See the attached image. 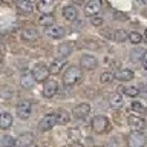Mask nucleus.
<instances>
[{"mask_svg":"<svg viewBox=\"0 0 147 147\" xmlns=\"http://www.w3.org/2000/svg\"><path fill=\"white\" fill-rule=\"evenodd\" d=\"M81 77H83L81 69L77 67V66H71V67H67L66 72L63 74V84L67 86V87H72L81 80Z\"/></svg>","mask_w":147,"mask_h":147,"instance_id":"1","label":"nucleus"},{"mask_svg":"<svg viewBox=\"0 0 147 147\" xmlns=\"http://www.w3.org/2000/svg\"><path fill=\"white\" fill-rule=\"evenodd\" d=\"M127 147H144L147 144V133L142 130H132L127 135Z\"/></svg>","mask_w":147,"mask_h":147,"instance_id":"2","label":"nucleus"},{"mask_svg":"<svg viewBox=\"0 0 147 147\" xmlns=\"http://www.w3.org/2000/svg\"><path fill=\"white\" fill-rule=\"evenodd\" d=\"M90 126H92V130L95 133H104L109 130V118L104 117V115H95L90 121Z\"/></svg>","mask_w":147,"mask_h":147,"instance_id":"3","label":"nucleus"},{"mask_svg":"<svg viewBox=\"0 0 147 147\" xmlns=\"http://www.w3.org/2000/svg\"><path fill=\"white\" fill-rule=\"evenodd\" d=\"M49 74H51L49 67L46 66V64H43V63L35 64L34 69H32V75H34V78H35V81H37V83H41V81L45 83L46 80H48Z\"/></svg>","mask_w":147,"mask_h":147,"instance_id":"4","label":"nucleus"},{"mask_svg":"<svg viewBox=\"0 0 147 147\" xmlns=\"http://www.w3.org/2000/svg\"><path fill=\"white\" fill-rule=\"evenodd\" d=\"M16 112H17V117L20 118V119H28V118L31 117V112H32L31 101H28V100H22L20 103L17 104Z\"/></svg>","mask_w":147,"mask_h":147,"instance_id":"5","label":"nucleus"},{"mask_svg":"<svg viewBox=\"0 0 147 147\" xmlns=\"http://www.w3.org/2000/svg\"><path fill=\"white\" fill-rule=\"evenodd\" d=\"M80 66H81V69H84V71H94V69L98 66V58H96L95 55L84 54V55H81V58H80Z\"/></svg>","mask_w":147,"mask_h":147,"instance_id":"6","label":"nucleus"},{"mask_svg":"<svg viewBox=\"0 0 147 147\" xmlns=\"http://www.w3.org/2000/svg\"><path fill=\"white\" fill-rule=\"evenodd\" d=\"M55 124H57V117H55V113H49V115H45V117L40 119L38 129L41 132H49Z\"/></svg>","mask_w":147,"mask_h":147,"instance_id":"7","label":"nucleus"},{"mask_svg":"<svg viewBox=\"0 0 147 147\" xmlns=\"http://www.w3.org/2000/svg\"><path fill=\"white\" fill-rule=\"evenodd\" d=\"M127 124L132 130H144L146 129V119L140 115H130L127 118Z\"/></svg>","mask_w":147,"mask_h":147,"instance_id":"8","label":"nucleus"},{"mask_svg":"<svg viewBox=\"0 0 147 147\" xmlns=\"http://www.w3.org/2000/svg\"><path fill=\"white\" fill-rule=\"evenodd\" d=\"M101 8H103L101 0H90V2L86 5V8H84V14H86V16H89V17L98 16V12L101 11Z\"/></svg>","mask_w":147,"mask_h":147,"instance_id":"9","label":"nucleus"},{"mask_svg":"<svg viewBox=\"0 0 147 147\" xmlns=\"http://www.w3.org/2000/svg\"><path fill=\"white\" fill-rule=\"evenodd\" d=\"M58 92V83L55 80H46L43 86V95L46 98H52Z\"/></svg>","mask_w":147,"mask_h":147,"instance_id":"10","label":"nucleus"},{"mask_svg":"<svg viewBox=\"0 0 147 147\" xmlns=\"http://www.w3.org/2000/svg\"><path fill=\"white\" fill-rule=\"evenodd\" d=\"M57 5H58V0H40L38 5H37V9L41 14H51Z\"/></svg>","mask_w":147,"mask_h":147,"instance_id":"11","label":"nucleus"},{"mask_svg":"<svg viewBox=\"0 0 147 147\" xmlns=\"http://www.w3.org/2000/svg\"><path fill=\"white\" fill-rule=\"evenodd\" d=\"M16 8L23 16H29V14L34 12V5L29 0H16Z\"/></svg>","mask_w":147,"mask_h":147,"instance_id":"12","label":"nucleus"},{"mask_svg":"<svg viewBox=\"0 0 147 147\" xmlns=\"http://www.w3.org/2000/svg\"><path fill=\"white\" fill-rule=\"evenodd\" d=\"M90 113V104L89 103H81L74 107V117L75 118H80V119H84L89 117Z\"/></svg>","mask_w":147,"mask_h":147,"instance_id":"13","label":"nucleus"},{"mask_svg":"<svg viewBox=\"0 0 147 147\" xmlns=\"http://www.w3.org/2000/svg\"><path fill=\"white\" fill-rule=\"evenodd\" d=\"M34 140H35L34 133H31V132L22 133V135L16 140V147H28V146L34 144Z\"/></svg>","mask_w":147,"mask_h":147,"instance_id":"14","label":"nucleus"},{"mask_svg":"<svg viewBox=\"0 0 147 147\" xmlns=\"http://www.w3.org/2000/svg\"><path fill=\"white\" fill-rule=\"evenodd\" d=\"M46 35H49L51 38H61V37L66 35V31L60 25H52V26L46 28Z\"/></svg>","mask_w":147,"mask_h":147,"instance_id":"15","label":"nucleus"},{"mask_svg":"<svg viewBox=\"0 0 147 147\" xmlns=\"http://www.w3.org/2000/svg\"><path fill=\"white\" fill-rule=\"evenodd\" d=\"M74 51V45L69 43V41H66V43H61L57 48V57L58 58H66L67 55H71Z\"/></svg>","mask_w":147,"mask_h":147,"instance_id":"16","label":"nucleus"},{"mask_svg":"<svg viewBox=\"0 0 147 147\" xmlns=\"http://www.w3.org/2000/svg\"><path fill=\"white\" fill-rule=\"evenodd\" d=\"M22 38L25 41H34L38 38V31L35 28H25L22 31Z\"/></svg>","mask_w":147,"mask_h":147,"instance_id":"17","label":"nucleus"},{"mask_svg":"<svg viewBox=\"0 0 147 147\" xmlns=\"http://www.w3.org/2000/svg\"><path fill=\"white\" fill-rule=\"evenodd\" d=\"M63 17L66 18V20H69V22L77 20V17H78V11H77V8L74 6V5L64 6V8H63Z\"/></svg>","mask_w":147,"mask_h":147,"instance_id":"18","label":"nucleus"},{"mask_svg":"<svg viewBox=\"0 0 147 147\" xmlns=\"http://www.w3.org/2000/svg\"><path fill=\"white\" fill-rule=\"evenodd\" d=\"M64 66H66V60L64 58H57V60H54V61L49 64V71H51V74L57 75V74L61 72V69Z\"/></svg>","mask_w":147,"mask_h":147,"instance_id":"19","label":"nucleus"},{"mask_svg":"<svg viewBox=\"0 0 147 147\" xmlns=\"http://www.w3.org/2000/svg\"><path fill=\"white\" fill-rule=\"evenodd\" d=\"M133 77H135V74L130 69H119L115 74V78H118L119 81H130V80H133Z\"/></svg>","mask_w":147,"mask_h":147,"instance_id":"20","label":"nucleus"},{"mask_svg":"<svg viewBox=\"0 0 147 147\" xmlns=\"http://www.w3.org/2000/svg\"><path fill=\"white\" fill-rule=\"evenodd\" d=\"M55 117H57V124H60V126H66L69 123V118H71L67 110H64V109H58L55 112Z\"/></svg>","mask_w":147,"mask_h":147,"instance_id":"21","label":"nucleus"},{"mask_svg":"<svg viewBox=\"0 0 147 147\" xmlns=\"http://www.w3.org/2000/svg\"><path fill=\"white\" fill-rule=\"evenodd\" d=\"M12 115H9L6 112H3L0 115V127H2V130H8L9 127L12 126Z\"/></svg>","mask_w":147,"mask_h":147,"instance_id":"22","label":"nucleus"},{"mask_svg":"<svg viewBox=\"0 0 147 147\" xmlns=\"http://www.w3.org/2000/svg\"><path fill=\"white\" fill-rule=\"evenodd\" d=\"M113 41H117V43H123V41H126V40H129V34L124 29H117V31H113L112 34H110Z\"/></svg>","mask_w":147,"mask_h":147,"instance_id":"23","label":"nucleus"},{"mask_svg":"<svg viewBox=\"0 0 147 147\" xmlns=\"http://www.w3.org/2000/svg\"><path fill=\"white\" fill-rule=\"evenodd\" d=\"M109 103H110V107L112 109H119V107H123V104H124V98L119 94H113L109 98Z\"/></svg>","mask_w":147,"mask_h":147,"instance_id":"24","label":"nucleus"},{"mask_svg":"<svg viewBox=\"0 0 147 147\" xmlns=\"http://www.w3.org/2000/svg\"><path fill=\"white\" fill-rule=\"evenodd\" d=\"M34 83H35V78H34V75H32V72L23 74V77H22V86H23V87L31 89V87L34 86Z\"/></svg>","mask_w":147,"mask_h":147,"instance_id":"25","label":"nucleus"},{"mask_svg":"<svg viewBox=\"0 0 147 147\" xmlns=\"http://www.w3.org/2000/svg\"><path fill=\"white\" fill-rule=\"evenodd\" d=\"M38 25L45 26V28H49V26L55 25V18H54L52 14H43V16L38 18Z\"/></svg>","mask_w":147,"mask_h":147,"instance_id":"26","label":"nucleus"},{"mask_svg":"<svg viewBox=\"0 0 147 147\" xmlns=\"http://www.w3.org/2000/svg\"><path fill=\"white\" fill-rule=\"evenodd\" d=\"M113 78H115V74L112 71H104L100 77V81L103 83V84H110V83L113 81Z\"/></svg>","mask_w":147,"mask_h":147,"instance_id":"27","label":"nucleus"},{"mask_svg":"<svg viewBox=\"0 0 147 147\" xmlns=\"http://www.w3.org/2000/svg\"><path fill=\"white\" fill-rule=\"evenodd\" d=\"M0 146L2 147H12V146L16 147V140L9 135H2V138H0Z\"/></svg>","mask_w":147,"mask_h":147,"instance_id":"28","label":"nucleus"},{"mask_svg":"<svg viewBox=\"0 0 147 147\" xmlns=\"http://www.w3.org/2000/svg\"><path fill=\"white\" fill-rule=\"evenodd\" d=\"M121 92L124 95H127V96H130V98H136L138 95L141 94V90L138 89V87H124V89H121Z\"/></svg>","mask_w":147,"mask_h":147,"instance_id":"29","label":"nucleus"},{"mask_svg":"<svg viewBox=\"0 0 147 147\" xmlns=\"http://www.w3.org/2000/svg\"><path fill=\"white\" fill-rule=\"evenodd\" d=\"M142 38H144V37H142L140 32H130V34H129V41H130L132 45H138V43H141L142 41Z\"/></svg>","mask_w":147,"mask_h":147,"instance_id":"30","label":"nucleus"},{"mask_svg":"<svg viewBox=\"0 0 147 147\" xmlns=\"http://www.w3.org/2000/svg\"><path fill=\"white\" fill-rule=\"evenodd\" d=\"M130 109H132V110H135L136 113H146V112H147L146 106H144V104H141L140 101H133V103L130 104Z\"/></svg>","mask_w":147,"mask_h":147,"instance_id":"31","label":"nucleus"},{"mask_svg":"<svg viewBox=\"0 0 147 147\" xmlns=\"http://www.w3.org/2000/svg\"><path fill=\"white\" fill-rule=\"evenodd\" d=\"M78 138H80V130L78 129H71L69 130V140L72 141H78Z\"/></svg>","mask_w":147,"mask_h":147,"instance_id":"32","label":"nucleus"},{"mask_svg":"<svg viewBox=\"0 0 147 147\" xmlns=\"http://www.w3.org/2000/svg\"><path fill=\"white\" fill-rule=\"evenodd\" d=\"M90 23L98 28V26H103L104 20H103V17H100V16H94V17H90Z\"/></svg>","mask_w":147,"mask_h":147,"instance_id":"33","label":"nucleus"},{"mask_svg":"<svg viewBox=\"0 0 147 147\" xmlns=\"http://www.w3.org/2000/svg\"><path fill=\"white\" fill-rule=\"evenodd\" d=\"M141 61H142V66H144V69L147 71V52L142 54V60H141Z\"/></svg>","mask_w":147,"mask_h":147,"instance_id":"34","label":"nucleus"},{"mask_svg":"<svg viewBox=\"0 0 147 147\" xmlns=\"http://www.w3.org/2000/svg\"><path fill=\"white\" fill-rule=\"evenodd\" d=\"M69 147H84V146H83L80 141H72L71 144H69Z\"/></svg>","mask_w":147,"mask_h":147,"instance_id":"35","label":"nucleus"},{"mask_svg":"<svg viewBox=\"0 0 147 147\" xmlns=\"http://www.w3.org/2000/svg\"><path fill=\"white\" fill-rule=\"evenodd\" d=\"M86 0H72V3H75V5H83Z\"/></svg>","mask_w":147,"mask_h":147,"instance_id":"36","label":"nucleus"},{"mask_svg":"<svg viewBox=\"0 0 147 147\" xmlns=\"http://www.w3.org/2000/svg\"><path fill=\"white\" fill-rule=\"evenodd\" d=\"M2 2H3V3H11L12 0H2Z\"/></svg>","mask_w":147,"mask_h":147,"instance_id":"37","label":"nucleus"},{"mask_svg":"<svg viewBox=\"0 0 147 147\" xmlns=\"http://www.w3.org/2000/svg\"><path fill=\"white\" fill-rule=\"evenodd\" d=\"M144 40L147 41V29H146V32H144Z\"/></svg>","mask_w":147,"mask_h":147,"instance_id":"38","label":"nucleus"},{"mask_svg":"<svg viewBox=\"0 0 147 147\" xmlns=\"http://www.w3.org/2000/svg\"><path fill=\"white\" fill-rule=\"evenodd\" d=\"M28 147H37L35 144H31V146H28Z\"/></svg>","mask_w":147,"mask_h":147,"instance_id":"39","label":"nucleus"},{"mask_svg":"<svg viewBox=\"0 0 147 147\" xmlns=\"http://www.w3.org/2000/svg\"><path fill=\"white\" fill-rule=\"evenodd\" d=\"M142 94H144V95H146V96H147V90H144V92H142Z\"/></svg>","mask_w":147,"mask_h":147,"instance_id":"40","label":"nucleus"},{"mask_svg":"<svg viewBox=\"0 0 147 147\" xmlns=\"http://www.w3.org/2000/svg\"><path fill=\"white\" fill-rule=\"evenodd\" d=\"M146 16H147V11H146Z\"/></svg>","mask_w":147,"mask_h":147,"instance_id":"41","label":"nucleus"}]
</instances>
